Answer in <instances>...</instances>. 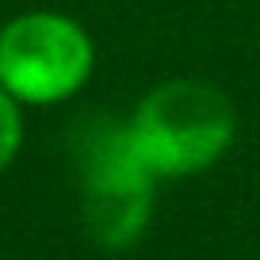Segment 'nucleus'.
Segmentation results:
<instances>
[{"mask_svg":"<svg viewBox=\"0 0 260 260\" xmlns=\"http://www.w3.org/2000/svg\"><path fill=\"white\" fill-rule=\"evenodd\" d=\"M130 142L157 180H187L214 169L237 134V111L207 81H165L126 119Z\"/></svg>","mask_w":260,"mask_h":260,"instance_id":"nucleus-1","label":"nucleus"},{"mask_svg":"<svg viewBox=\"0 0 260 260\" xmlns=\"http://www.w3.org/2000/svg\"><path fill=\"white\" fill-rule=\"evenodd\" d=\"M81 214L100 249H130L153 218L157 176L130 142L126 122L96 119L77 142Z\"/></svg>","mask_w":260,"mask_h":260,"instance_id":"nucleus-2","label":"nucleus"},{"mask_svg":"<svg viewBox=\"0 0 260 260\" xmlns=\"http://www.w3.org/2000/svg\"><path fill=\"white\" fill-rule=\"evenodd\" d=\"M96 46L61 12H23L0 27V88L16 104H61L84 88Z\"/></svg>","mask_w":260,"mask_h":260,"instance_id":"nucleus-3","label":"nucleus"},{"mask_svg":"<svg viewBox=\"0 0 260 260\" xmlns=\"http://www.w3.org/2000/svg\"><path fill=\"white\" fill-rule=\"evenodd\" d=\"M19 138H23V119H19V107L8 92L0 88V172L12 165L19 149Z\"/></svg>","mask_w":260,"mask_h":260,"instance_id":"nucleus-4","label":"nucleus"}]
</instances>
